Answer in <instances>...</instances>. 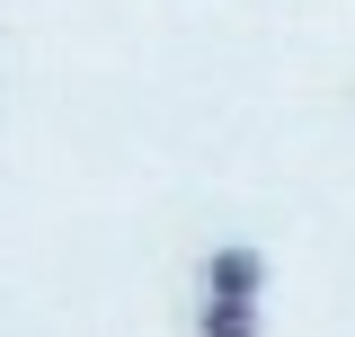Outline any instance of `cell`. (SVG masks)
<instances>
[{
    "label": "cell",
    "instance_id": "6da1fadb",
    "mask_svg": "<svg viewBox=\"0 0 355 337\" xmlns=\"http://www.w3.org/2000/svg\"><path fill=\"white\" fill-rule=\"evenodd\" d=\"M196 293H249V302H266V249L214 240V249L196 257Z\"/></svg>",
    "mask_w": 355,
    "mask_h": 337
},
{
    "label": "cell",
    "instance_id": "7a4b0ae2",
    "mask_svg": "<svg viewBox=\"0 0 355 337\" xmlns=\"http://www.w3.org/2000/svg\"><path fill=\"white\" fill-rule=\"evenodd\" d=\"M196 337H266V311L249 293H196Z\"/></svg>",
    "mask_w": 355,
    "mask_h": 337
}]
</instances>
